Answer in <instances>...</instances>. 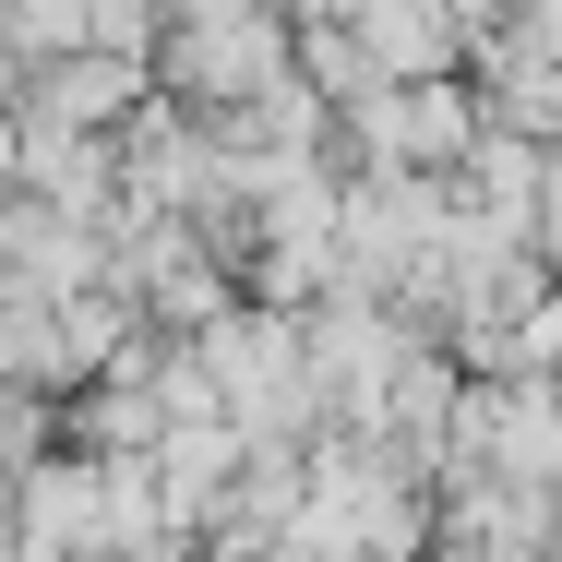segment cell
<instances>
[{
    "label": "cell",
    "instance_id": "cell-1",
    "mask_svg": "<svg viewBox=\"0 0 562 562\" xmlns=\"http://www.w3.org/2000/svg\"><path fill=\"white\" fill-rule=\"evenodd\" d=\"M276 72H288L276 12H251V0H180V36H168V85H180V97H204V109H251Z\"/></svg>",
    "mask_w": 562,
    "mask_h": 562
},
{
    "label": "cell",
    "instance_id": "cell-2",
    "mask_svg": "<svg viewBox=\"0 0 562 562\" xmlns=\"http://www.w3.org/2000/svg\"><path fill=\"white\" fill-rule=\"evenodd\" d=\"M359 144L383 156V168H407V180H431V168H467V144H479V97L467 85H383V97H359Z\"/></svg>",
    "mask_w": 562,
    "mask_h": 562
}]
</instances>
